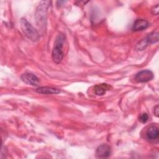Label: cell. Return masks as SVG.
I'll return each instance as SVG.
<instances>
[{
  "label": "cell",
  "instance_id": "cell-1",
  "mask_svg": "<svg viewBox=\"0 0 159 159\" xmlns=\"http://www.w3.org/2000/svg\"><path fill=\"white\" fill-rule=\"evenodd\" d=\"M50 3L51 2L48 1H42L37 9L35 17L37 24L40 29H45L47 12Z\"/></svg>",
  "mask_w": 159,
  "mask_h": 159
},
{
  "label": "cell",
  "instance_id": "cell-2",
  "mask_svg": "<svg viewBox=\"0 0 159 159\" xmlns=\"http://www.w3.org/2000/svg\"><path fill=\"white\" fill-rule=\"evenodd\" d=\"M65 39V35L61 33L59 34L55 39V45L52 52V58L53 61L57 64L61 63L64 57V53L61 48L63 47Z\"/></svg>",
  "mask_w": 159,
  "mask_h": 159
},
{
  "label": "cell",
  "instance_id": "cell-3",
  "mask_svg": "<svg viewBox=\"0 0 159 159\" xmlns=\"http://www.w3.org/2000/svg\"><path fill=\"white\" fill-rule=\"evenodd\" d=\"M20 24L22 32L30 40L36 42L39 39V34L37 30L25 19L22 18L20 20Z\"/></svg>",
  "mask_w": 159,
  "mask_h": 159
},
{
  "label": "cell",
  "instance_id": "cell-4",
  "mask_svg": "<svg viewBox=\"0 0 159 159\" xmlns=\"http://www.w3.org/2000/svg\"><path fill=\"white\" fill-rule=\"evenodd\" d=\"M153 73L148 70H142L139 72L135 76V80L139 83L148 82L153 78Z\"/></svg>",
  "mask_w": 159,
  "mask_h": 159
},
{
  "label": "cell",
  "instance_id": "cell-5",
  "mask_svg": "<svg viewBox=\"0 0 159 159\" xmlns=\"http://www.w3.org/2000/svg\"><path fill=\"white\" fill-rule=\"evenodd\" d=\"M21 80L26 84L32 86H38L40 84L39 78L35 75L30 73H25L21 75Z\"/></svg>",
  "mask_w": 159,
  "mask_h": 159
},
{
  "label": "cell",
  "instance_id": "cell-6",
  "mask_svg": "<svg viewBox=\"0 0 159 159\" xmlns=\"http://www.w3.org/2000/svg\"><path fill=\"white\" fill-rule=\"evenodd\" d=\"M111 153V147L107 144H102L96 149V157L99 158H105L110 156Z\"/></svg>",
  "mask_w": 159,
  "mask_h": 159
},
{
  "label": "cell",
  "instance_id": "cell-7",
  "mask_svg": "<svg viewBox=\"0 0 159 159\" xmlns=\"http://www.w3.org/2000/svg\"><path fill=\"white\" fill-rule=\"evenodd\" d=\"M148 25H149V22L148 20L145 19H137L133 24V25L132 27V30L135 32L147 29Z\"/></svg>",
  "mask_w": 159,
  "mask_h": 159
},
{
  "label": "cell",
  "instance_id": "cell-8",
  "mask_svg": "<svg viewBox=\"0 0 159 159\" xmlns=\"http://www.w3.org/2000/svg\"><path fill=\"white\" fill-rule=\"evenodd\" d=\"M146 136L148 140H153L157 139L159 136L158 128L157 125H151L146 132Z\"/></svg>",
  "mask_w": 159,
  "mask_h": 159
},
{
  "label": "cell",
  "instance_id": "cell-9",
  "mask_svg": "<svg viewBox=\"0 0 159 159\" xmlns=\"http://www.w3.org/2000/svg\"><path fill=\"white\" fill-rule=\"evenodd\" d=\"M36 91L40 94H58L60 93V90L59 89L48 87V86H42L39 87L36 89Z\"/></svg>",
  "mask_w": 159,
  "mask_h": 159
},
{
  "label": "cell",
  "instance_id": "cell-10",
  "mask_svg": "<svg viewBox=\"0 0 159 159\" xmlns=\"http://www.w3.org/2000/svg\"><path fill=\"white\" fill-rule=\"evenodd\" d=\"M111 86L106 84V83H101L97 84L94 86V93L96 94L99 95V96H102L104 95L106 92L111 89Z\"/></svg>",
  "mask_w": 159,
  "mask_h": 159
},
{
  "label": "cell",
  "instance_id": "cell-11",
  "mask_svg": "<svg viewBox=\"0 0 159 159\" xmlns=\"http://www.w3.org/2000/svg\"><path fill=\"white\" fill-rule=\"evenodd\" d=\"M146 39L148 43H157L159 40V34L158 32L155 31L150 34H149L147 37Z\"/></svg>",
  "mask_w": 159,
  "mask_h": 159
},
{
  "label": "cell",
  "instance_id": "cell-12",
  "mask_svg": "<svg viewBox=\"0 0 159 159\" xmlns=\"http://www.w3.org/2000/svg\"><path fill=\"white\" fill-rule=\"evenodd\" d=\"M148 43L147 42V40L146 39V37L143 39H142L141 41H140L135 46V49L138 51H142L143 50H144L147 46L148 45Z\"/></svg>",
  "mask_w": 159,
  "mask_h": 159
},
{
  "label": "cell",
  "instance_id": "cell-13",
  "mask_svg": "<svg viewBox=\"0 0 159 159\" xmlns=\"http://www.w3.org/2000/svg\"><path fill=\"white\" fill-rule=\"evenodd\" d=\"M148 119V116L147 113H143L139 117V120L142 123H145Z\"/></svg>",
  "mask_w": 159,
  "mask_h": 159
},
{
  "label": "cell",
  "instance_id": "cell-14",
  "mask_svg": "<svg viewBox=\"0 0 159 159\" xmlns=\"http://www.w3.org/2000/svg\"><path fill=\"white\" fill-rule=\"evenodd\" d=\"M159 7H158V4H157L155 6H154L153 7V9H152V13L153 15H158V12H159Z\"/></svg>",
  "mask_w": 159,
  "mask_h": 159
},
{
  "label": "cell",
  "instance_id": "cell-15",
  "mask_svg": "<svg viewBox=\"0 0 159 159\" xmlns=\"http://www.w3.org/2000/svg\"><path fill=\"white\" fill-rule=\"evenodd\" d=\"M153 113L156 117H158V106L157 105L153 109Z\"/></svg>",
  "mask_w": 159,
  "mask_h": 159
}]
</instances>
